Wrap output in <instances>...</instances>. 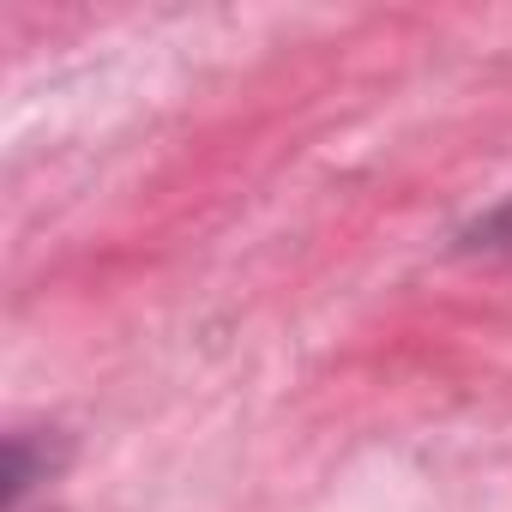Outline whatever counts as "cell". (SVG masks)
<instances>
[{
	"mask_svg": "<svg viewBox=\"0 0 512 512\" xmlns=\"http://www.w3.org/2000/svg\"><path fill=\"white\" fill-rule=\"evenodd\" d=\"M464 241H470V247H512V199H506V205H494L482 223H470V229H464Z\"/></svg>",
	"mask_w": 512,
	"mask_h": 512,
	"instance_id": "6da1fadb",
	"label": "cell"
}]
</instances>
